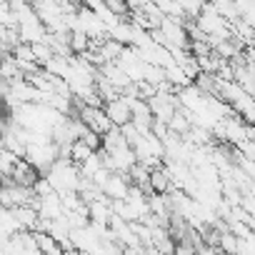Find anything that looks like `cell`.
<instances>
[{"label":"cell","instance_id":"cell-6","mask_svg":"<svg viewBox=\"0 0 255 255\" xmlns=\"http://www.w3.org/2000/svg\"><path fill=\"white\" fill-rule=\"evenodd\" d=\"M93 153H95V150H93V148H90L85 140H80V138L70 143V160H73L75 165H83V163H85V160H88Z\"/></svg>","mask_w":255,"mask_h":255},{"label":"cell","instance_id":"cell-11","mask_svg":"<svg viewBox=\"0 0 255 255\" xmlns=\"http://www.w3.org/2000/svg\"><path fill=\"white\" fill-rule=\"evenodd\" d=\"M30 48H33V55H35V63H38L40 68H43V65H45V63H48V60L53 58V50L48 48V43H33Z\"/></svg>","mask_w":255,"mask_h":255},{"label":"cell","instance_id":"cell-10","mask_svg":"<svg viewBox=\"0 0 255 255\" xmlns=\"http://www.w3.org/2000/svg\"><path fill=\"white\" fill-rule=\"evenodd\" d=\"M178 3H180L185 18H188V20H195V18L203 13V8L208 5V0H178Z\"/></svg>","mask_w":255,"mask_h":255},{"label":"cell","instance_id":"cell-17","mask_svg":"<svg viewBox=\"0 0 255 255\" xmlns=\"http://www.w3.org/2000/svg\"><path fill=\"white\" fill-rule=\"evenodd\" d=\"M220 255H223V253H220Z\"/></svg>","mask_w":255,"mask_h":255},{"label":"cell","instance_id":"cell-12","mask_svg":"<svg viewBox=\"0 0 255 255\" xmlns=\"http://www.w3.org/2000/svg\"><path fill=\"white\" fill-rule=\"evenodd\" d=\"M105 5H108L110 13L118 15V18H128V13H130V8H128V0H108Z\"/></svg>","mask_w":255,"mask_h":255},{"label":"cell","instance_id":"cell-16","mask_svg":"<svg viewBox=\"0 0 255 255\" xmlns=\"http://www.w3.org/2000/svg\"><path fill=\"white\" fill-rule=\"evenodd\" d=\"M0 3H8V0H0Z\"/></svg>","mask_w":255,"mask_h":255},{"label":"cell","instance_id":"cell-9","mask_svg":"<svg viewBox=\"0 0 255 255\" xmlns=\"http://www.w3.org/2000/svg\"><path fill=\"white\" fill-rule=\"evenodd\" d=\"M15 160H18V158H15L10 150L0 148V180H3V183H8V180H10V173H13Z\"/></svg>","mask_w":255,"mask_h":255},{"label":"cell","instance_id":"cell-8","mask_svg":"<svg viewBox=\"0 0 255 255\" xmlns=\"http://www.w3.org/2000/svg\"><path fill=\"white\" fill-rule=\"evenodd\" d=\"M238 245H240V238H238L235 233H230V230L220 233V243H218V250H220L223 255H235V253H238Z\"/></svg>","mask_w":255,"mask_h":255},{"label":"cell","instance_id":"cell-1","mask_svg":"<svg viewBox=\"0 0 255 255\" xmlns=\"http://www.w3.org/2000/svg\"><path fill=\"white\" fill-rule=\"evenodd\" d=\"M128 188H130V178H128L125 173H110L108 180L103 183L100 193L108 200H125L128 198Z\"/></svg>","mask_w":255,"mask_h":255},{"label":"cell","instance_id":"cell-7","mask_svg":"<svg viewBox=\"0 0 255 255\" xmlns=\"http://www.w3.org/2000/svg\"><path fill=\"white\" fill-rule=\"evenodd\" d=\"M70 50L75 55H85L90 50V38L83 30H70Z\"/></svg>","mask_w":255,"mask_h":255},{"label":"cell","instance_id":"cell-4","mask_svg":"<svg viewBox=\"0 0 255 255\" xmlns=\"http://www.w3.org/2000/svg\"><path fill=\"white\" fill-rule=\"evenodd\" d=\"M35 210H38V215H40L43 220H58V218L65 215L63 200H60L58 193H50V195L38 198V200H35Z\"/></svg>","mask_w":255,"mask_h":255},{"label":"cell","instance_id":"cell-15","mask_svg":"<svg viewBox=\"0 0 255 255\" xmlns=\"http://www.w3.org/2000/svg\"><path fill=\"white\" fill-rule=\"evenodd\" d=\"M0 190H3V180H0Z\"/></svg>","mask_w":255,"mask_h":255},{"label":"cell","instance_id":"cell-3","mask_svg":"<svg viewBox=\"0 0 255 255\" xmlns=\"http://www.w3.org/2000/svg\"><path fill=\"white\" fill-rule=\"evenodd\" d=\"M38 178H40V170H38L35 165H30L25 158H18L15 165H13V173H10V180H8V183H18V185L33 188V185L38 183Z\"/></svg>","mask_w":255,"mask_h":255},{"label":"cell","instance_id":"cell-14","mask_svg":"<svg viewBox=\"0 0 255 255\" xmlns=\"http://www.w3.org/2000/svg\"><path fill=\"white\" fill-rule=\"evenodd\" d=\"M123 255H145V248H123Z\"/></svg>","mask_w":255,"mask_h":255},{"label":"cell","instance_id":"cell-13","mask_svg":"<svg viewBox=\"0 0 255 255\" xmlns=\"http://www.w3.org/2000/svg\"><path fill=\"white\" fill-rule=\"evenodd\" d=\"M173 255H195V248H193L190 243H175Z\"/></svg>","mask_w":255,"mask_h":255},{"label":"cell","instance_id":"cell-2","mask_svg":"<svg viewBox=\"0 0 255 255\" xmlns=\"http://www.w3.org/2000/svg\"><path fill=\"white\" fill-rule=\"evenodd\" d=\"M103 110H105L108 120H110L115 128H123V125L130 123V103H128V98H125V95H118L115 100L105 103V105H103Z\"/></svg>","mask_w":255,"mask_h":255},{"label":"cell","instance_id":"cell-5","mask_svg":"<svg viewBox=\"0 0 255 255\" xmlns=\"http://www.w3.org/2000/svg\"><path fill=\"white\" fill-rule=\"evenodd\" d=\"M148 183H150V193H160V195H165V193H173V190H175V185H173V180H170L165 165L153 168Z\"/></svg>","mask_w":255,"mask_h":255}]
</instances>
